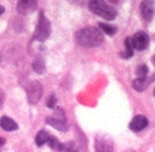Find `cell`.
I'll list each match as a JSON object with an SVG mask.
<instances>
[{"label":"cell","instance_id":"cell-1","mask_svg":"<svg viewBox=\"0 0 155 152\" xmlns=\"http://www.w3.org/2000/svg\"><path fill=\"white\" fill-rule=\"evenodd\" d=\"M75 41L82 47H97L102 44L104 37L95 27H85L75 33Z\"/></svg>","mask_w":155,"mask_h":152},{"label":"cell","instance_id":"cell-2","mask_svg":"<svg viewBox=\"0 0 155 152\" xmlns=\"http://www.w3.org/2000/svg\"><path fill=\"white\" fill-rule=\"evenodd\" d=\"M88 7L94 14L107 20H113L116 17V10L109 6L105 0H88Z\"/></svg>","mask_w":155,"mask_h":152},{"label":"cell","instance_id":"cell-3","mask_svg":"<svg viewBox=\"0 0 155 152\" xmlns=\"http://www.w3.org/2000/svg\"><path fill=\"white\" fill-rule=\"evenodd\" d=\"M49 36H51V22L45 17L44 12H40L38 25H37L35 32L33 34V39H35L38 41H45L49 38Z\"/></svg>","mask_w":155,"mask_h":152},{"label":"cell","instance_id":"cell-4","mask_svg":"<svg viewBox=\"0 0 155 152\" xmlns=\"http://www.w3.org/2000/svg\"><path fill=\"white\" fill-rule=\"evenodd\" d=\"M46 123L53 126L54 129H57L59 131L66 132L68 129L67 122H66V117H65V112L62 109L57 107L55 109V113L53 117H47L46 118Z\"/></svg>","mask_w":155,"mask_h":152},{"label":"cell","instance_id":"cell-5","mask_svg":"<svg viewBox=\"0 0 155 152\" xmlns=\"http://www.w3.org/2000/svg\"><path fill=\"white\" fill-rule=\"evenodd\" d=\"M25 90H26L29 103L31 104H37L40 100V98H41V95H42V86H41V84L37 80L29 81L28 84L25 86Z\"/></svg>","mask_w":155,"mask_h":152},{"label":"cell","instance_id":"cell-6","mask_svg":"<svg viewBox=\"0 0 155 152\" xmlns=\"http://www.w3.org/2000/svg\"><path fill=\"white\" fill-rule=\"evenodd\" d=\"M95 152H114L113 143L106 136H97L94 142Z\"/></svg>","mask_w":155,"mask_h":152},{"label":"cell","instance_id":"cell-7","mask_svg":"<svg viewBox=\"0 0 155 152\" xmlns=\"http://www.w3.org/2000/svg\"><path fill=\"white\" fill-rule=\"evenodd\" d=\"M38 7V0H18L17 11L22 16H27L34 12Z\"/></svg>","mask_w":155,"mask_h":152},{"label":"cell","instance_id":"cell-8","mask_svg":"<svg viewBox=\"0 0 155 152\" xmlns=\"http://www.w3.org/2000/svg\"><path fill=\"white\" fill-rule=\"evenodd\" d=\"M132 41H133V46L134 48H136L137 51H143L148 47L149 44V37L146 32H137L132 37Z\"/></svg>","mask_w":155,"mask_h":152},{"label":"cell","instance_id":"cell-9","mask_svg":"<svg viewBox=\"0 0 155 152\" xmlns=\"http://www.w3.org/2000/svg\"><path fill=\"white\" fill-rule=\"evenodd\" d=\"M140 12L141 16L146 21H150L154 16V5L152 0H143L140 5Z\"/></svg>","mask_w":155,"mask_h":152},{"label":"cell","instance_id":"cell-10","mask_svg":"<svg viewBox=\"0 0 155 152\" xmlns=\"http://www.w3.org/2000/svg\"><path fill=\"white\" fill-rule=\"evenodd\" d=\"M147 126H148V119L146 118L145 116H136L129 123V129L132 131H134V132L142 131Z\"/></svg>","mask_w":155,"mask_h":152},{"label":"cell","instance_id":"cell-11","mask_svg":"<svg viewBox=\"0 0 155 152\" xmlns=\"http://www.w3.org/2000/svg\"><path fill=\"white\" fill-rule=\"evenodd\" d=\"M0 127H1L2 130H5V131L11 132V131L18 130V124L15 123L12 118L4 116V117L0 118Z\"/></svg>","mask_w":155,"mask_h":152},{"label":"cell","instance_id":"cell-12","mask_svg":"<svg viewBox=\"0 0 155 152\" xmlns=\"http://www.w3.org/2000/svg\"><path fill=\"white\" fill-rule=\"evenodd\" d=\"M125 51L120 53V57L124 59H129L133 57L134 54V46H133V41H132V37H127L125 40Z\"/></svg>","mask_w":155,"mask_h":152},{"label":"cell","instance_id":"cell-13","mask_svg":"<svg viewBox=\"0 0 155 152\" xmlns=\"http://www.w3.org/2000/svg\"><path fill=\"white\" fill-rule=\"evenodd\" d=\"M148 80L147 77H137L135 80H133V88L136 91H145L146 88L148 87Z\"/></svg>","mask_w":155,"mask_h":152},{"label":"cell","instance_id":"cell-14","mask_svg":"<svg viewBox=\"0 0 155 152\" xmlns=\"http://www.w3.org/2000/svg\"><path fill=\"white\" fill-rule=\"evenodd\" d=\"M32 67H33L34 72H37L39 74L44 73L45 72V68H46L45 67V60L41 57H37L33 60V63H32Z\"/></svg>","mask_w":155,"mask_h":152},{"label":"cell","instance_id":"cell-15","mask_svg":"<svg viewBox=\"0 0 155 152\" xmlns=\"http://www.w3.org/2000/svg\"><path fill=\"white\" fill-rule=\"evenodd\" d=\"M49 138V134L45 130H40L35 136V144L37 146H42L44 144H47V140Z\"/></svg>","mask_w":155,"mask_h":152},{"label":"cell","instance_id":"cell-16","mask_svg":"<svg viewBox=\"0 0 155 152\" xmlns=\"http://www.w3.org/2000/svg\"><path fill=\"white\" fill-rule=\"evenodd\" d=\"M47 144H48V146L52 149V150H54V151H61V149H62V144L59 142V139L57 137H53V136H49L48 140H47Z\"/></svg>","mask_w":155,"mask_h":152},{"label":"cell","instance_id":"cell-17","mask_svg":"<svg viewBox=\"0 0 155 152\" xmlns=\"http://www.w3.org/2000/svg\"><path fill=\"white\" fill-rule=\"evenodd\" d=\"M99 29L101 31H104L106 34L108 36H113L116 32V27L113 26V25H109V24H106V22H100L99 24Z\"/></svg>","mask_w":155,"mask_h":152},{"label":"cell","instance_id":"cell-18","mask_svg":"<svg viewBox=\"0 0 155 152\" xmlns=\"http://www.w3.org/2000/svg\"><path fill=\"white\" fill-rule=\"evenodd\" d=\"M136 74L139 77H147V74H148V67H147V65L142 64V65H140V66L137 67Z\"/></svg>","mask_w":155,"mask_h":152},{"label":"cell","instance_id":"cell-19","mask_svg":"<svg viewBox=\"0 0 155 152\" xmlns=\"http://www.w3.org/2000/svg\"><path fill=\"white\" fill-rule=\"evenodd\" d=\"M60 152H78V151L74 149L73 144L69 142V143H67V144H62V149H61Z\"/></svg>","mask_w":155,"mask_h":152},{"label":"cell","instance_id":"cell-20","mask_svg":"<svg viewBox=\"0 0 155 152\" xmlns=\"http://www.w3.org/2000/svg\"><path fill=\"white\" fill-rule=\"evenodd\" d=\"M55 104H57V98L52 95L48 99H47L46 105H47V107H49V109H54V107H55Z\"/></svg>","mask_w":155,"mask_h":152},{"label":"cell","instance_id":"cell-21","mask_svg":"<svg viewBox=\"0 0 155 152\" xmlns=\"http://www.w3.org/2000/svg\"><path fill=\"white\" fill-rule=\"evenodd\" d=\"M88 0H68V2L71 4H74V5H79V6H82L87 2Z\"/></svg>","mask_w":155,"mask_h":152},{"label":"cell","instance_id":"cell-22","mask_svg":"<svg viewBox=\"0 0 155 152\" xmlns=\"http://www.w3.org/2000/svg\"><path fill=\"white\" fill-rule=\"evenodd\" d=\"M2 102H4V92L0 90V106L2 104Z\"/></svg>","mask_w":155,"mask_h":152},{"label":"cell","instance_id":"cell-23","mask_svg":"<svg viewBox=\"0 0 155 152\" xmlns=\"http://www.w3.org/2000/svg\"><path fill=\"white\" fill-rule=\"evenodd\" d=\"M5 143H6V140H5V138H2V137H0V146H2V145H5Z\"/></svg>","mask_w":155,"mask_h":152},{"label":"cell","instance_id":"cell-24","mask_svg":"<svg viewBox=\"0 0 155 152\" xmlns=\"http://www.w3.org/2000/svg\"><path fill=\"white\" fill-rule=\"evenodd\" d=\"M4 12H5V7H4V6H1V5H0V16H1V14H2V13H4Z\"/></svg>","mask_w":155,"mask_h":152},{"label":"cell","instance_id":"cell-25","mask_svg":"<svg viewBox=\"0 0 155 152\" xmlns=\"http://www.w3.org/2000/svg\"><path fill=\"white\" fill-rule=\"evenodd\" d=\"M112 1H113V2H120L121 0H112Z\"/></svg>","mask_w":155,"mask_h":152},{"label":"cell","instance_id":"cell-26","mask_svg":"<svg viewBox=\"0 0 155 152\" xmlns=\"http://www.w3.org/2000/svg\"><path fill=\"white\" fill-rule=\"evenodd\" d=\"M125 152H134V151H125Z\"/></svg>","mask_w":155,"mask_h":152},{"label":"cell","instance_id":"cell-27","mask_svg":"<svg viewBox=\"0 0 155 152\" xmlns=\"http://www.w3.org/2000/svg\"><path fill=\"white\" fill-rule=\"evenodd\" d=\"M153 60H154V61H155V56H154V58H153Z\"/></svg>","mask_w":155,"mask_h":152},{"label":"cell","instance_id":"cell-28","mask_svg":"<svg viewBox=\"0 0 155 152\" xmlns=\"http://www.w3.org/2000/svg\"><path fill=\"white\" fill-rule=\"evenodd\" d=\"M154 95H155V88H154Z\"/></svg>","mask_w":155,"mask_h":152}]
</instances>
